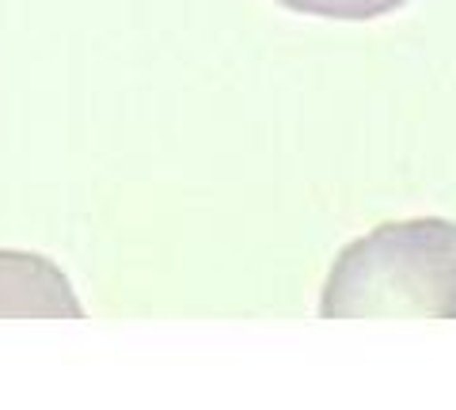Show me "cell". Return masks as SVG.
<instances>
[{
	"label": "cell",
	"instance_id": "cell-1",
	"mask_svg": "<svg viewBox=\"0 0 456 410\" xmlns=\"http://www.w3.org/2000/svg\"><path fill=\"white\" fill-rule=\"evenodd\" d=\"M323 319H456V221H392L335 259Z\"/></svg>",
	"mask_w": 456,
	"mask_h": 410
},
{
	"label": "cell",
	"instance_id": "cell-2",
	"mask_svg": "<svg viewBox=\"0 0 456 410\" xmlns=\"http://www.w3.org/2000/svg\"><path fill=\"white\" fill-rule=\"evenodd\" d=\"M69 277L50 259L27 251H0V319H80Z\"/></svg>",
	"mask_w": 456,
	"mask_h": 410
},
{
	"label": "cell",
	"instance_id": "cell-3",
	"mask_svg": "<svg viewBox=\"0 0 456 410\" xmlns=\"http://www.w3.org/2000/svg\"><path fill=\"white\" fill-rule=\"evenodd\" d=\"M289 12H301V16H320V20H335V23H365L377 16H388V12L411 4V0H278Z\"/></svg>",
	"mask_w": 456,
	"mask_h": 410
}]
</instances>
